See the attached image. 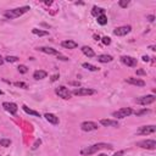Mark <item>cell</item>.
<instances>
[{
	"label": "cell",
	"instance_id": "1",
	"mask_svg": "<svg viewBox=\"0 0 156 156\" xmlns=\"http://www.w3.org/2000/svg\"><path fill=\"white\" fill-rule=\"evenodd\" d=\"M102 149H112V145L111 144H108V143L93 144V145H89V146L83 148L81 150V155H83V156H90V155L96 154L99 150H102Z\"/></svg>",
	"mask_w": 156,
	"mask_h": 156
},
{
	"label": "cell",
	"instance_id": "2",
	"mask_svg": "<svg viewBox=\"0 0 156 156\" xmlns=\"http://www.w3.org/2000/svg\"><path fill=\"white\" fill-rule=\"evenodd\" d=\"M27 11H29V6H22V8H16V9H12V10H8L5 11L4 16L9 20H14V18H17L20 16H22L23 14H26Z\"/></svg>",
	"mask_w": 156,
	"mask_h": 156
},
{
	"label": "cell",
	"instance_id": "3",
	"mask_svg": "<svg viewBox=\"0 0 156 156\" xmlns=\"http://www.w3.org/2000/svg\"><path fill=\"white\" fill-rule=\"evenodd\" d=\"M55 93H56V95H59V98H62V99H65V100H68V99H71V96H72L71 90H70L68 88H66L65 85L58 87V88L55 89Z\"/></svg>",
	"mask_w": 156,
	"mask_h": 156
},
{
	"label": "cell",
	"instance_id": "4",
	"mask_svg": "<svg viewBox=\"0 0 156 156\" xmlns=\"http://www.w3.org/2000/svg\"><path fill=\"white\" fill-rule=\"evenodd\" d=\"M132 114H133L132 108H122V109L115 111V112L112 114V116H114L115 118H120V120H121V118H126V117L131 116Z\"/></svg>",
	"mask_w": 156,
	"mask_h": 156
},
{
	"label": "cell",
	"instance_id": "5",
	"mask_svg": "<svg viewBox=\"0 0 156 156\" xmlns=\"http://www.w3.org/2000/svg\"><path fill=\"white\" fill-rule=\"evenodd\" d=\"M155 100H156L155 95L150 94V95H144V96L138 98L137 99V104H139V105H141V106H146V105H150V104L155 102Z\"/></svg>",
	"mask_w": 156,
	"mask_h": 156
},
{
	"label": "cell",
	"instance_id": "6",
	"mask_svg": "<svg viewBox=\"0 0 156 156\" xmlns=\"http://www.w3.org/2000/svg\"><path fill=\"white\" fill-rule=\"evenodd\" d=\"M72 94L73 95H77V96H88V95L95 94V90L94 89H90V88H76L72 91Z\"/></svg>",
	"mask_w": 156,
	"mask_h": 156
},
{
	"label": "cell",
	"instance_id": "7",
	"mask_svg": "<svg viewBox=\"0 0 156 156\" xmlns=\"http://www.w3.org/2000/svg\"><path fill=\"white\" fill-rule=\"evenodd\" d=\"M137 145L139 148H143V149L154 150L156 148V140H154V139H146V140H141V141L137 143Z\"/></svg>",
	"mask_w": 156,
	"mask_h": 156
},
{
	"label": "cell",
	"instance_id": "8",
	"mask_svg": "<svg viewBox=\"0 0 156 156\" xmlns=\"http://www.w3.org/2000/svg\"><path fill=\"white\" fill-rule=\"evenodd\" d=\"M99 128L98 123L93 122V121H85L81 124V129L83 132H91V131H96Z\"/></svg>",
	"mask_w": 156,
	"mask_h": 156
},
{
	"label": "cell",
	"instance_id": "9",
	"mask_svg": "<svg viewBox=\"0 0 156 156\" xmlns=\"http://www.w3.org/2000/svg\"><path fill=\"white\" fill-rule=\"evenodd\" d=\"M156 132V126L151 124V126H143L137 131V134L140 135H148V134H152Z\"/></svg>",
	"mask_w": 156,
	"mask_h": 156
},
{
	"label": "cell",
	"instance_id": "10",
	"mask_svg": "<svg viewBox=\"0 0 156 156\" xmlns=\"http://www.w3.org/2000/svg\"><path fill=\"white\" fill-rule=\"evenodd\" d=\"M131 29H132L131 26H121V27H117L114 29V34L118 35V37H123V35H127L131 32Z\"/></svg>",
	"mask_w": 156,
	"mask_h": 156
},
{
	"label": "cell",
	"instance_id": "11",
	"mask_svg": "<svg viewBox=\"0 0 156 156\" xmlns=\"http://www.w3.org/2000/svg\"><path fill=\"white\" fill-rule=\"evenodd\" d=\"M3 108H4L8 112H10L11 115H16V112H17V110H18L17 104H15V102H3Z\"/></svg>",
	"mask_w": 156,
	"mask_h": 156
},
{
	"label": "cell",
	"instance_id": "12",
	"mask_svg": "<svg viewBox=\"0 0 156 156\" xmlns=\"http://www.w3.org/2000/svg\"><path fill=\"white\" fill-rule=\"evenodd\" d=\"M121 62L124 64L128 67H135L137 66V59H134L132 56H122L121 58Z\"/></svg>",
	"mask_w": 156,
	"mask_h": 156
},
{
	"label": "cell",
	"instance_id": "13",
	"mask_svg": "<svg viewBox=\"0 0 156 156\" xmlns=\"http://www.w3.org/2000/svg\"><path fill=\"white\" fill-rule=\"evenodd\" d=\"M38 50L39 51H41V53H44V54H48V55H60V53L56 50V49H54V48H48V46H40V48H38Z\"/></svg>",
	"mask_w": 156,
	"mask_h": 156
},
{
	"label": "cell",
	"instance_id": "14",
	"mask_svg": "<svg viewBox=\"0 0 156 156\" xmlns=\"http://www.w3.org/2000/svg\"><path fill=\"white\" fill-rule=\"evenodd\" d=\"M126 82H127V83H129V84L137 85V87H144V85H145V82H144L143 79H140V78H134V77H129V78H127V79H126Z\"/></svg>",
	"mask_w": 156,
	"mask_h": 156
},
{
	"label": "cell",
	"instance_id": "15",
	"mask_svg": "<svg viewBox=\"0 0 156 156\" xmlns=\"http://www.w3.org/2000/svg\"><path fill=\"white\" fill-rule=\"evenodd\" d=\"M100 124H102L104 127H118V122L116 120L102 118V120H100Z\"/></svg>",
	"mask_w": 156,
	"mask_h": 156
},
{
	"label": "cell",
	"instance_id": "16",
	"mask_svg": "<svg viewBox=\"0 0 156 156\" xmlns=\"http://www.w3.org/2000/svg\"><path fill=\"white\" fill-rule=\"evenodd\" d=\"M44 117H45V120L49 122V123H51V124H59V117L58 116H55L54 114H45L44 115Z\"/></svg>",
	"mask_w": 156,
	"mask_h": 156
},
{
	"label": "cell",
	"instance_id": "17",
	"mask_svg": "<svg viewBox=\"0 0 156 156\" xmlns=\"http://www.w3.org/2000/svg\"><path fill=\"white\" fill-rule=\"evenodd\" d=\"M61 46L65 48V49H76L78 46V44L75 41V40H64L61 41Z\"/></svg>",
	"mask_w": 156,
	"mask_h": 156
},
{
	"label": "cell",
	"instance_id": "18",
	"mask_svg": "<svg viewBox=\"0 0 156 156\" xmlns=\"http://www.w3.org/2000/svg\"><path fill=\"white\" fill-rule=\"evenodd\" d=\"M82 53L85 55V56H88V58H94L95 56V53H94V50L90 48V46H87V45H84V46H82Z\"/></svg>",
	"mask_w": 156,
	"mask_h": 156
},
{
	"label": "cell",
	"instance_id": "19",
	"mask_svg": "<svg viewBox=\"0 0 156 156\" xmlns=\"http://www.w3.org/2000/svg\"><path fill=\"white\" fill-rule=\"evenodd\" d=\"M99 62H102V64H108V62H111L114 60V58L111 55H106V54H102V55H99L98 59H96Z\"/></svg>",
	"mask_w": 156,
	"mask_h": 156
},
{
	"label": "cell",
	"instance_id": "20",
	"mask_svg": "<svg viewBox=\"0 0 156 156\" xmlns=\"http://www.w3.org/2000/svg\"><path fill=\"white\" fill-rule=\"evenodd\" d=\"M46 76H48V73H46L45 71H43V70H37V71L33 73V78L37 79V81L44 79V78H46Z\"/></svg>",
	"mask_w": 156,
	"mask_h": 156
},
{
	"label": "cell",
	"instance_id": "21",
	"mask_svg": "<svg viewBox=\"0 0 156 156\" xmlns=\"http://www.w3.org/2000/svg\"><path fill=\"white\" fill-rule=\"evenodd\" d=\"M22 110H23L26 114H28V115H32V116H35V117H40V114H39L38 111H34V110L29 109L27 105H22Z\"/></svg>",
	"mask_w": 156,
	"mask_h": 156
},
{
	"label": "cell",
	"instance_id": "22",
	"mask_svg": "<svg viewBox=\"0 0 156 156\" xmlns=\"http://www.w3.org/2000/svg\"><path fill=\"white\" fill-rule=\"evenodd\" d=\"M91 15H93V16H95V17H99L100 15H105V10L101 9V8H96V6H94V8H93V10H91Z\"/></svg>",
	"mask_w": 156,
	"mask_h": 156
},
{
	"label": "cell",
	"instance_id": "23",
	"mask_svg": "<svg viewBox=\"0 0 156 156\" xmlns=\"http://www.w3.org/2000/svg\"><path fill=\"white\" fill-rule=\"evenodd\" d=\"M32 33L38 35V37H45V35H49V32L48 31H41V29H38V28H33L32 29Z\"/></svg>",
	"mask_w": 156,
	"mask_h": 156
},
{
	"label": "cell",
	"instance_id": "24",
	"mask_svg": "<svg viewBox=\"0 0 156 156\" xmlns=\"http://www.w3.org/2000/svg\"><path fill=\"white\" fill-rule=\"evenodd\" d=\"M82 66H83L84 68H87L88 71H91V72H96V71H99V68H98L96 66H94V65H91V64H88V62H84Z\"/></svg>",
	"mask_w": 156,
	"mask_h": 156
},
{
	"label": "cell",
	"instance_id": "25",
	"mask_svg": "<svg viewBox=\"0 0 156 156\" xmlns=\"http://www.w3.org/2000/svg\"><path fill=\"white\" fill-rule=\"evenodd\" d=\"M98 20V23L99 25H101V26H105L106 23H108V17H106V15H100L99 17H96Z\"/></svg>",
	"mask_w": 156,
	"mask_h": 156
},
{
	"label": "cell",
	"instance_id": "26",
	"mask_svg": "<svg viewBox=\"0 0 156 156\" xmlns=\"http://www.w3.org/2000/svg\"><path fill=\"white\" fill-rule=\"evenodd\" d=\"M149 112H150L149 109H143V110H139V111H135V112L133 111V114H134L135 116H138V117H139V116H143V115H146V114H149Z\"/></svg>",
	"mask_w": 156,
	"mask_h": 156
},
{
	"label": "cell",
	"instance_id": "27",
	"mask_svg": "<svg viewBox=\"0 0 156 156\" xmlns=\"http://www.w3.org/2000/svg\"><path fill=\"white\" fill-rule=\"evenodd\" d=\"M0 145L2 146H4V148H8V146H10L11 145V140L10 139H0Z\"/></svg>",
	"mask_w": 156,
	"mask_h": 156
},
{
	"label": "cell",
	"instance_id": "28",
	"mask_svg": "<svg viewBox=\"0 0 156 156\" xmlns=\"http://www.w3.org/2000/svg\"><path fill=\"white\" fill-rule=\"evenodd\" d=\"M4 60L6 62H16V61H18V58L17 56H6Z\"/></svg>",
	"mask_w": 156,
	"mask_h": 156
},
{
	"label": "cell",
	"instance_id": "29",
	"mask_svg": "<svg viewBox=\"0 0 156 156\" xmlns=\"http://www.w3.org/2000/svg\"><path fill=\"white\" fill-rule=\"evenodd\" d=\"M17 68H18V72H20V73H23V75H25V73L28 72V68H27V66H25V65H20Z\"/></svg>",
	"mask_w": 156,
	"mask_h": 156
},
{
	"label": "cell",
	"instance_id": "30",
	"mask_svg": "<svg viewBox=\"0 0 156 156\" xmlns=\"http://www.w3.org/2000/svg\"><path fill=\"white\" fill-rule=\"evenodd\" d=\"M118 5H120L121 8H123V9H126V8L129 5V2H128V0H120Z\"/></svg>",
	"mask_w": 156,
	"mask_h": 156
},
{
	"label": "cell",
	"instance_id": "31",
	"mask_svg": "<svg viewBox=\"0 0 156 156\" xmlns=\"http://www.w3.org/2000/svg\"><path fill=\"white\" fill-rule=\"evenodd\" d=\"M15 85H16V87H20V88H23V89H27V88H28V85H27L26 83H23V82H16Z\"/></svg>",
	"mask_w": 156,
	"mask_h": 156
},
{
	"label": "cell",
	"instance_id": "32",
	"mask_svg": "<svg viewBox=\"0 0 156 156\" xmlns=\"http://www.w3.org/2000/svg\"><path fill=\"white\" fill-rule=\"evenodd\" d=\"M102 43L105 44V45H110V44H111V39H110L109 37H104V38H102Z\"/></svg>",
	"mask_w": 156,
	"mask_h": 156
},
{
	"label": "cell",
	"instance_id": "33",
	"mask_svg": "<svg viewBox=\"0 0 156 156\" xmlns=\"http://www.w3.org/2000/svg\"><path fill=\"white\" fill-rule=\"evenodd\" d=\"M40 144H41V140H40V139H37V140H35V143L33 144L32 149H37V148H38V146H39Z\"/></svg>",
	"mask_w": 156,
	"mask_h": 156
},
{
	"label": "cell",
	"instance_id": "34",
	"mask_svg": "<svg viewBox=\"0 0 156 156\" xmlns=\"http://www.w3.org/2000/svg\"><path fill=\"white\" fill-rule=\"evenodd\" d=\"M59 77H60L59 75H54L53 77H51V82H55V81H58V79H59Z\"/></svg>",
	"mask_w": 156,
	"mask_h": 156
},
{
	"label": "cell",
	"instance_id": "35",
	"mask_svg": "<svg viewBox=\"0 0 156 156\" xmlns=\"http://www.w3.org/2000/svg\"><path fill=\"white\" fill-rule=\"evenodd\" d=\"M146 18H148L150 22H154V20H155V16H154V15H149V16H146Z\"/></svg>",
	"mask_w": 156,
	"mask_h": 156
},
{
	"label": "cell",
	"instance_id": "36",
	"mask_svg": "<svg viewBox=\"0 0 156 156\" xmlns=\"http://www.w3.org/2000/svg\"><path fill=\"white\" fill-rule=\"evenodd\" d=\"M58 59H60V60H62V61H67V60H68V58L62 56V55H59V56H58Z\"/></svg>",
	"mask_w": 156,
	"mask_h": 156
},
{
	"label": "cell",
	"instance_id": "37",
	"mask_svg": "<svg viewBox=\"0 0 156 156\" xmlns=\"http://www.w3.org/2000/svg\"><path fill=\"white\" fill-rule=\"evenodd\" d=\"M141 59H143V61H144V62H149V61H150V58H149V56H146V55H144Z\"/></svg>",
	"mask_w": 156,
	"mask_h": 156
},
{
	"label": "cell",
	"instance_id": "38",
	"mask_svg": "<svg viewBox=\"0 0 156 156\" xmlns=\"http://www.w3.org/2000/svg\"><path fill=\"white\" fill-rule=\"evenodd\" d=\"M123 154H124V150H121V151H117V152L114 155V156H122Z\"/></svg>",
	"mask_w": 156,
	"mask_h": 156
},
{
	"label": "cell",
	"instance_id": "39",
	"mask_svg": "<svg viewBox=\"0 0 156 156\" xmlns=\"http://www.w3.org/2000/svg\"><path fill=\"white\" fill-rule=\"evenodd\" d=\"M137 75H145V72L143 70H139V71H137Z\"/></svg>",
	"mask_w": 156,
	"mask_h": 156
},
{
	"label": "cell",
	"instance_id": "40",
	"mask_svg": "<svg viewBox=\"0 0 156 156\" xmlns=\"http://www.w3.org/2000/svg\"><path fill=\"white\" fill-rule=\"evenodd\" d=\"M5 62V60H4V58H2V56H0V65H3Z\"/></svg>",
	"mask_w": 156,
	"mask_h": 156
},
{
	"label": "cell",
	"instance_id": "41",
	"mask_svg": "<svg viewBox=\"0 0 156 156\" xmlns=\"http://www.w3.org/2000/svg\"><path fill=\"white\" fill-rule=\"evenodd\" d=\"M94 39H95V40H99L100 38H99V35H96V34H95V35H94Z\"/></svg>",
	"mask_w": 156,
	"mask_h": 156
},
{
	"label": "cell",
	"instance_id": "42",
	"mask_svg": "<svg viewBox=\"0 0 156 156\" xmlns=\"http://www.w3.org/2000/svg\"><path fill=\"white\" fill-rule=\"evenodd\" d=\"M149 49H150V50H156V49H155V46H154V45H151V46H149Z\"/></svg>",
	"mask_w": 156,
	"mask_h": 156
},
{
	"label": "cell",
	"instance_id": "43",
	"mask_svg": "<svg viewBox=\"0 0 156 156\" xmlns=\"http://www.w3.org/2000/svg\"><path fill=\"white\" fill-rule=\"evenodd\" d=\"M98 156H108V155H105V154H100V155H98Z\"/></svg>",
	"mask_w": 156,
	"mask_h": 156
},
{
	"label": "cell",
	"instance_id": "44",
	"mask_svg": "<svg viewBox=\"0 0 156 156\" xmlns=\"http://www.w3.org/2000/svg\"><path fill=\"white\" fill-rule=\"evenodd\" d=\"M2 94H4V93H3V90H2V89H0V95H2Z\"/></svg>",
	"mask_w": 156,
	"mask_h": 156
}]
</instances>
